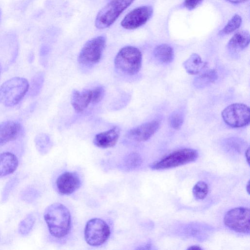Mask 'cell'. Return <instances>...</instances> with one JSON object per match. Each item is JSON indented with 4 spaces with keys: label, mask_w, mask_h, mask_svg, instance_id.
Instances as JSON below:
<instances>
[{
    "label": "cell",
    "mask_w": 250,
    "mask_h": 250,
    "mask_svg": "<svg viewBox=\"0 0 250 250\" xmlns=\"http://www.w3.org/2000/svg\"><path fill=\"white\" fill-rule=\"evenodd\" d=\"M43 216L52 236L62 238L68 234L71 228V215L65 206L60 203L53 204L46 208Z\"/></svg>",
    "instance_id": "6da1fadb"
},
{
    "label": "cell",
    "mask_w": 250,
    "mask_h": 250,
    "mask_svg": "<svg viewBox=\"0 0 250 250\" xmlns=\"http://www.w3.org/2000/svg\"><path fill=\"white\" fill-rule=\"evenodd\" d=\"M29 84L21 77H14L0 86V103L7 107L17 104L28 91Z\"/></svg>",
    "instance_id": "7a4b0ae2"
},
{
    "label": "cell",
    "mask_w": 250,
    "mask_h": 250,
    "mask_svg": "<svg viewBox=\"0 0 250 250\" xmlns=\"http://www.w3.org/2000/svg\"><path fill=\"white\" fill-rule=\"evenodd\" d=\"M142 54L140 50L132 46L122 48L114 59V65L117 69L123 73L133 75L141 69Z\"/></svg>",
    "instance_id": "3957f363"
},
{
    "label": "cell",
    "mask_w": 250,
    "mask_h": 250,
    "mask_svg": "<svg viewBox=\"0 0 250 250\" xmlns=\"http://www.w3.org/2000/svg\"><path fill=\"white\" fill-rule=\"evenodd\" d=\"M198 152L193 149L182 148L175 150L150 166L153 170H163L178 167L195 161Z\"/></svg>",
    "instance_id": "277c9868"
},
{
    "label": "cell",
    "mask_w": 250,
    "mask_h": 250,
    "mask_svg": "<svg viewBox=\"0 0 250 250\" xmlns=\"http://www.w3.org/2000/svg\"><path fill=\"white\" fill-rule=\"evenodd\" d=\"M134 0H112L98 13L95 19V26L99 29L109 27L118 19Z\"/></svg>",
    "instance_id": "5b68a950"
},
{
    "label": "cell",
    "mask_w": 250,
    "mask_h": 250,
    "mask_svg": "<svg viewBox=\"0 0 250 250\" xmlns=\"http://www.w3.org/2000/svg\"><path fill=\"white\" fill-rule=\"evenodd\" d=\"M106 41V37L101 35L87 41L80 51L78 56L79 62L85 66L97 63L101 59Z\"/></svg>",
    "instance_id": "8992f818"
},
{
    "label": "cell",
    "mask_w": 250,
    "mask_h": 250,
    "mask_svg": "<svg viewBox=\"0 0 250 250\" xmlns=\"http://www.w3.org/2000/svg\"><path fill=\"white\" fill-rule=\"evenodd\" d=\"M110 229L108 225L103 220L95 218L86 223L84 235L86 242L92 246H99L108 239Z\"/></svg>",
    "instance_id": "52a82bcc"
},
{
    "label": "cell",
    "mask_w": 250,
    "mask_h": 250,
    "mask_svg": "<svg viewBox=\"0 0 250 250\" xmlns=\"http://www.w3.org/2000/svg\"><path fill=\"white\" fill-rule=\"evenodd\" d=\"M250 211L249 208L239 207L229 210L225 214L224 222L230 229L240 233H250Z\"/></svg>",
    "instance_id": "ba28073f"
},
{
    "label": "cell",
    "mask_w": 250,
    "mask_h": 250,
    "mask_svg": "<svg viewBox=\"0 0 250 250\" xmlns=\"http://www.w3.org/2000/svg\"><path fill=\"white\" fill-rule=\"evenodd\" d=\"M222 117L229 126L233 128L242 127L250 123V108L242 103L232 104L222 111Z\"/></svg>",
    "instance_id": "9c48e42d"
},
{
    "label": "cell",
    "mask_w": 250,
    "mask_h": 250,
    "mask_svg": "<svg viewBox=\"0 0 250 250\" xmlns=\"http://www.w3.org/2000/svg\"><path fill=\"white\" fill-rule=\"evenodd\" d=\"M153 8L150 6L138 7L129 12L121 22V26L126 29H134L145 24L151 18Z\"/></svg>",
    "instance_id": "30bf717a"
},
{
    "label": "cell",
    "mask_w": 250,
    "mask_h": 250,
    "mask_svg": "<svg viewBox=\"0 0 250 250\" xmlns=\"http://www.w3.org/2000/svg\"><path fill=\"white\" fill-rule=\"evenodd\" d=\"M56 184L57 190L60 194L69 195L80 188L81 181L77 172L66 171L58 177Z\"/></svg>",
    "instance_id": "8fae6325"
},
{
    "label": "cell",
    "mask_w": 250,
    "mask_h": 250,
    "mask_svg": "<svg viewBox=\"0 0 250 250\" xmlns=\"http://www.w3.org/2000/svg\"><path fill=\"white\" fill-rule=\"evenodd\" d=\"M159 126L158 121H150L130 129L128 131L127 136L129 139L136 142H145L152 136Z\"/></svg>",
    "instance_id": "7c38bea8"
},
{
    "label": "cell",
    "mask_w": 250,
    "mask_h": 250,
    "mask_svg": "<svg viewBox=\"0 0 250 250\" xmlns=\"http://www.w3.org/2000/svg\"><path fill=\"white\" fill-rule=\"evenodd\" d=\"M21 124L15 121H6L0 124V146L15 140L21 133Z\"/></svg>",
    "instance_id": "4fadbf2b"
},
{
    "label": "cell",
    "mask_w": 250,
    "mask_h": 250,
    "mask_svg": "<svg viewBox=\"0 0 250 250\" xmlns=\"http://www.w3.org/2000/svg\"><path fill=\"white\" fill-rule=\"evenodd\" d=\"M120 134L118 126L96 134L93 139L94 144L98 147L107 148L114 146L117 143Z\"/></svg>",
    "instance_id": "5bb4252c"
},
{
    "label": "cell",
    "mask_w": 250,
    "mask_h": 250,
    "mask_svg": "<svg viewBox=\"0 0 250 250\" xmlns=\"http://www.w3.org/2000/svg\"><path fill=\"white\" fill-rule=\"evenodd\" d=\"M71 104L77 112H83L92 103V89L82 91H73L71 98Z\"/></svg>",
    "instance_id": "9a60e30c"
},
{
    "label": "cell",
    "mask_w": 250,
    "mask_h": 250,
    "mask_svg": "<svg viewBox=\"0 0 250 250\" xmlns=\"http://www.w3.org/2000/svg\"><path fill=\"white\" fill-rule=\"evenodd\" d=\"M18 165V159L13 153L10 152L0 153V178L13 173Z\"/></svg>",
    "instance_id": "2e32d148"
},
{
    "label": "cell",
    "mask_w": 250,
    "mask_h": 250,
    "mask_svg": "<svg viewBox=\"0 0 250 250\" xmlns=\"http://www.w3.org/2000/svg\"><path fill=\"white\" fill-rule=\"evenodd\" d=\"M250 43V35L248 31L242 30L236 33L230 39L228 48L233 52H238L246 48Z\"/></svg>",
    "instance_id": "e0dca14e"
},
{
    "label": "cell",
    "mask_w": 250,
    "mask_h": 250,
    "mask_svg": "<svg viewBox=\"0 0 250 250\" xmlns=\"http://www.w3.org/2000/svg\"><path fill=\"white\" fill-rule=\"evenodd\" d=\"M218 78V74L214 69L205 70L196 77L193 81V85L198 89L205 88L213 83Z\"/></svg>",
    "instance_id": "ac0fdd59"
},
{
    "label": "cell",
    "mask_w": 250,
    "mask_h": 250,
    "mask_svg": "<svg viewBox=\"0 0 250 250\" xmlns=\"http://www.w3.org/2000/svg\"><path fill=\"white\" fill-rule=\"evenodd\" d=\"M186 71L191 75L199 74L205 67L206 63L203 62L200 56L192 53L183 63Z\"/></svg>",
    "instance_id": "d6986e66"
},
{
    "label": "cell",
    "mask_w": 250,
    "mask_h": 250,
    "mask_svg": "<svg viewBox=\"0 0 250 250\" xmlns=\"http://www.w3.org/2000/svg\"><path fill=\"white\" fill-rule=\"evenodd\" d=\"M155 58L163 63H169L174 59L173 48L167 44H161L155 47L153 51Z\"/></svg>",
    "instance_id": "ffe728a7"
},
{
    "label": "cell",
    "mask_w": 250,
    "mask_h": 250,
    "mask_svg": "<svg viewBox=\"0 0 250 250\" xmlns=\"http://www.w3.org/2000/svg\"><path fill=\"white\" fill-rule=\"evenodd\" d=\"M34 142L37 150L42 155L46 154L52 146L50 138L44 133L38 134L35 138Z\"/></svg>",
    "instance_id": "44dd1931"
},
{
    "label": "cell",
    "mask_w": 250,
    "mask_h": 250,
    "mask_svg": "<svg viewBox=\"0 0 250 250\" xmlns=\"http://www.w3.org/2000/svg\"><path fill=\"white\" fill-rule=\"evenodd\" d=\"M142 160L140 155L136 152L128 154L123 161V167L127 170L135 169L142 164Z\"/></svg>",
    "instance_id": "7402d4cb"
},
{
    "label": "cell",
    "mask_w": 250,
    "mask_h": 250,
    "mask_svg": "<svg viewBox=\"0 0 250 250\" xmlns=\"http://www.w3.org/2000/svg\"><path fill=\"white\" fill-rule=\"evenodd\" d=\"M242 18L238 14L234 15L224 27L219 32V35H228L238 29L241 25Z\"/></svg>",
    "instance_id": "603a6c76"
},
{
    "label": "cell",
    "mask_w": 250,
    "mask_h": 250,
    "mask_svg": "<svg viewBox=\"0 0 250 250\" xmlns=\"http://www.w3.org/2000/svg\"><path fill=\"white\" fill-rule=\"evenodd\" d=\"M44 81V76L42 73L37 74L31 82L29 87V94L31 96H36L40 92Z\"/></svg>",
    "instance_id": "cb8c5ba5"
},
{
    "label": "cell",
    "mask_w": 250,
    "mask_h": 250,
    "mask_svg": "<svg viewBox=\"0 0 250 250\" xmlns=\"http://www.w3.org/2000/svg\"><path fill=\"white\" fill-rule=\"evenodd\" d=\"M208 190V186L206 182L199 181L194 186L192 193L196 200H203L207 196Z\"/></svg>",
    "instance_id": "d4e9b609"
},
{
    "label": "cell",
    "mask_w": 250,
    "mask_h": 250,
    "mask_svg": "<svg viewBox=\"0 0 250 250\" xmlns=\"http://www.w3.org/2000/svg\"><path fill=\"white\" fill-rule=\"evenodd\" d=\"M35 222V219L32 214L27 215L19 224L18 229L19 233L22 235L28 234L32 230Z\"/></svg>",
    "instance_id": "484cf974"
},
{
    "label": "cell",
    "mask_w": 250,
    "mask_h": 250,
    "mask_svg": "<svg viewBox=\"0 0 250 250\" xmlns=\"http://www.w3.org/2000/svg\"><path fill=\"white\" fill-rule=\"evenodd\" d=\"M184 120V114L180 110L173 111L169 118V124L171 127L175 129H179L181 128Z\"/></svg>",
    "instance_id": "4316f807"
},
{
    "label": "cell",
    "mask_w": 250,
    "mask_h": 250,
    "mask_svg": "<svg viewBox=\"0 0 250 250\" xmlns=\"http://www.w3.org/2000/svg\"><path fill=\"white\" fill-rule=\"evenodd\" d=\"M105 90L103 86H97L92 89V103L95 104L99 103L104 98Z\"/></svg>",
    "instance_id": "83f0119b"
},
{
    "label": "cell",
    "mask_w": 250,
    "mask_h": 250,
    "mask_svg": "<svg viewBox=\"0 0 250 250\" xmlns=\"http://www.w3.org/2000/svg\"><path fill=\"white\" fill-rule=\"evenodd\" d=\"M241 142H240L238 139L231 138L228 140L227 144L229 149H231L233 150H237L238 151L241 149Z\"/></svg>",
    "instance_id": "f1b7e54d"
},
{
    "label": "cell",
    "mask_w": 250,
    "mask_h": 250,
    "mask_svg": "<svg viewBox=\"0 0 250 250\" xmlns=\"http://www.w3.org/2000/svg\"><path fill=\"white\" fill-rule=\"evenodd\" d=\"M202 0H185V6L188 10H192L198 6Z\"/></svg>",
    "instance_id": "f546056e"
},
{
    "label": "cell",
    "mask_w": 250,
    "mask_h": 250,
    "mask_svg": "<svg viewBox=\"0 0 250 250\" xmlns=\"http://www.w3.org/2000/svg\"><path fill=\"white\" fill-rule=\"evenodd\" d=\"M245 157L246 159V161L248 164V165H250V148L249 147L246 149L245 151Z\"/></svg>",
    "instance_id": "4dcf8cb0"
},
{
    "label": "cell",
    "mask_w": 250,
    "mask_h": 250,
    "mask_svg": "<svg viewBox=\"0 0 250 250\" xmlns=\"http://www.w3.org/2000/svg\"><path fill=\"white\" fill-rule=\"evenodd\" d=\"M188 250H202V248L198 245H192L188 248Z\"/></svg>",
    "instance_id": "1f68e13d"
},
{
    "label": "cell",
    "mask_w": 250,
    "mask_h": 250,
    "mask_svg": "<svg viewBox=\"0 0 250 250\" xmlns=\"http://www.w3.org/2000/svg\"><path fill=\"white\" fill-rule=\"evenodd\" d=\"M229 2L233 3H242L248 1V0H227Z\"/></svg>",
    "instance_id": "d6a6232c"
},
{
    "label": "cell",
    "mask_w": 250,
    "mask_h": 250,
    "mask_svg": "<svg viewBox=\"0 0 250 250\" xmlns=\"http://www.w3.org/2000/svg\"><path fill=\"white\" fill-rule=\"evenodd\" d=\"M246 190L249 194H250V181H249L246 185Z\"/></svg>",
    "instance_id": "836d02e7"
},
{
    "label": "cell",
    "mask_w": 250,
    "mask_h": 250,
    "mask_svg": "<svg viewBox=\"0 0 250 250\" xmlns=\"http://www.w3.org/2000/svg\"><path fill=\"white\" fill-rule=\"evenodd\" d=\"M1 70H2V68H1V64L0 63V77L1 73Z\"/></svg>",
    "instance_id": "e575fe53"
},
{
    "label": "cell",
    "mask_w": 250,
    "mask_h": 250,
    "mask_svg": "<svg viewBox=\"0 0 250 250\" xmlns=\"http://www.w3.org/2000/svg\"><path fill=\"white\" fill-rule=\"evenodd\" d=\"M1 13V10L0 9V18Z\"/></svg>",
    "instance_id": "d590c367"
}]
</instances>
